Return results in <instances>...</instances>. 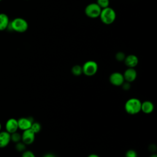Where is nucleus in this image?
<instances>
[{
  "instance_id": "nucleus-7",
  "label": "nucleus",
  "mask_w": 157,
  "mask_h": 157,
  "mask_svg": "<svg viewBox=\"0 0 157 157\" xmlns=\"http://www.w3.org/2000/svg\"><path fill=\"white\" fill-rule=\"evenodd\" d=\"M35 134H36L31 129L23 131V133L21 134V141L26 145H31L35 140Z\"/></svg>"
},
{
  "instance_id": "nucleus-21",
  "label": "nucleus",
  "mask_w": 157,
  "mask_h": 157,
  "mask_svg": "<svg viewBox=\"0 0 157 157\" xmlns=\"http://www.w3.org/2000/svg\"><path fill=\"white\" fill-rule=\"evenodd\" d=\"M125 157H137V153L134 150L130 149L126 152Z\"/></svg>"
},
{
  "instance_id": "nucleus-5",
  "label": "nucleus",
  "mask_w": 157,
  "mask_h": 157,
  "mask_svg": "<svg viewBox=\"0 0 157 157\" xmlns=\"http://www.w3.org/2000/svg\"><path fill=\"white\" fill-rule=\"evenodd\" d=\"M101 8L95 2L88 4L85 9V15L90 18H96L100 15Z\"/></svg>"
},
{
  "instance_id": "nucleus-17",
  "label": "nucleus",
  "mask_w": 157,
  "mask_h": 157,
  "mask_svg": "<svg viewBox=\"0 0 157 157\" xmlns=\"http://www.w3.org/2000/svg\"><path fill=\"white\" fill-rule=\"evenodd\" d=\"M35 134L39 133L40 130H41V125L39 122H34L33 121V123L31 124V128H30Z\"/></svg>"
},
{
  "instance_id": "nucleus-24",
  "label": "nucleus",
  "mask_w": 157,
  "mask_h": 157,
  "mask_svg": "<svg viewBox=\"0 0 157 157\" xmlns=\"http://www.w3.org/2000/svg\"><path fill=\"white\" fill-rule=\"evenodd\" d=\"M148 148H149V150H150V151L154 152V151H156V145H155V144H151V145L149 146Z\"/></svg>"
},
{
  "instance_id": "nucleus-6",
  "label": "nucleus",
  "mask_w": 157,
  "mask_h": 157,
  "mask_svg": "<svg viewBox=\"0 0 157 157\" xmlns=\"http://www.w3.org/2000/svg\"><path fill=\"white\" fill-rule=\"evenodd\" d=\"M110 83L116 86H121L124 82L123 74L120 72H114L109 76Z\"/></svg>"
},
{
  "instance_id": "nucleus-8",
  "label": "nucleus",
  "mask_w": 157,
  "mask_h": 157,
  "mask_svg": "<svg viewBox=\"0 0 157 157\" xmlns=\"http://www.w3.org/2000/svg\"><path fill=\"white\" fill-rule=\"evenodd\" d=\"M18 129L25 131L31 128V124L33 123V120L31 117H22L17 120Z\"/></svg>"
},
{
  "instance_id": "nucleus-25",
  "label": "nucleus",
  "mask_w": 157,
  "mask_h": 157,
  "mask_svg": "<svg viewBox=\"0 0 157 157\" xmlns=\"http://www.w3.org/2000/svg\"><path fill=\"white\" fill-rule=\"evenodd\" d=\"M43 157H55V156L52 153H47Z\"/></svg>"
},
{
  "instance_id": "nucleus-29",
  "label": "nucleus",
  "mask_w": 157,
  "mask_h": 157,
  "mask_svg": "<svg viewBox=\"0 0 157 157\" xmlns=\"http://www.w3.org/2000/svg\"><path fill=\"white\" fill-rule=\"evenodd\" d=\"M1 1H2V0H0V2H1Z\"/></svg>"
},
{
  "instance_id": "nucleus-2",
  "label": "nucleus",
  "mask_w": 157,
  "mask_h": 157,
  "mask_svg": "<svg viewBox=\"0 0 157 157\" xmlns=\"http://www.w3.org/2000/svg\"><path fill=\"white\" fill-rule=\"evenodd\" d=\"M101 21L105 25L112 24L116 19V12L113 9L109 6L101 9L100 15L99 17Z\"/></svg>"
},
{
  "instance_id": "nucleus-4",
  "label": "nucleus",
  "mask_w": 157,
  "mask_h": 157,
  "mask_svg": "<svg viewBox=\"0 0 157 157\" xmlns=\"http://www.w3.org/2000/svg\"><path fill=\"white\" fill-rule=\"evenodd\" d=\"M82 72L84 75L88 77L93 76L96 74L98 70V63L93 60H89L86 61L83 66Z\"/></svg>"
},
{
  "instance_id": "nucleus-28",
  "label": "nucleus",
  "mask_w": 157,
  "mask_h": 157,
  "mask_svg": "<svg viewBox=\"0 0 157 157\" xmlns=\"http://www.w3.org/2000/svg\"><path fill=\"white\" fill-rule=\"evenodd\" d=\"M1 124L0 123V131H1Z\"/></svg>"
},
{
  "instance_id": "nucleus-22",
  "label": "nucleus",
  "mask_w": 157,
  "mask_h": 157,
  "mask_svg": "<svg viewBox=\"0 0 157 157\" xmlns=\"http://www.w3.org/2000/svg\"><path fill=\"white\" fill-rule=\"evenodd\" d=\"M21 157H36V156L31 151L25 150L22 153Z\"/></svg>"
},
{
  "instance_id": "nucleus-15",
  "label": "nucleus",
  "mask_w": 157,
  "mask_h": 157,
  "mask_svg": "<svg viewBox=\"0 0 157 157\" xmlns=\"http://www.w3.org/2000/svg\"><path fill=\"white\" fill-rule=\"evenodd\" d=\"M71 72L75 76H80L82 74H83L82 66L78 64L74 65L71 69Z\"/></svg>"
},
{
  "instance_id": "nucleus-10",
  "label": "nucleus",
  "mask_w": 157,
  "mask_h": 157,
  "mask_svg": "<svg viewBox=\"0 0 157 157\" xmlns=\"http://www.w3.org/2000/svg\"><path fill=\"white\" fill-rule=\"evenodd\" d=\"M5 128L6 131L10 134L17 132L18 129L17 120L13 118H9L6 123Z\"/></svg>"
},
{
  "instance_id": "nucleus-19",
  "label": "nucleus",
  "mask_w": 157,
  "mask_h": 157,
  "mask_svg": "<svg viewBox=\"0 0 157 157\" xmlns=\"http://www.w3.org/2000/svg\"><path fill=\"white\" fill-rule=\"evenodd\" d=\"M26 145L22 141L18 142L16 143L15 145V149L19 151V152H23L25 150H26Z\"/></svg>"
},
{
  "instance_id": "nucleus-3",
  "label": "nucleus",
  "mask_w": 157,
  "mask_h": 157,
  "mask_svg": "<svg viewBox=\"0 0 157 157\" xmlns=\"http://www.w3.org/2000/svg\"><path fill=\"white\" fill-rule=\"evenodd\" d=\"M9 26L12 30L17 33H23L28 30V23L25 19L21 17H17L10 21L9 27Z\"/></svg>"
},
{
  "instance_id": "nucleus-18",
  "label": "nucleus",
  "mask_w": 157,
  "mask_h": 157,
  "mask_svg": "<svg viewBox=\"0 0 157 157\" xmlns=\"http://www.w3.org/2000/svg\"><path fill=\"white\" fill-rule=\"evenodd\" d=\"M101 9H104L109 6L110 0H96V2Z\"/></svg>"
},
{
  "instance_id": "nucleus-1",
  "label": "nucleus",
  "mask_w": 157,
  "mask_h": 157,
  "mask_svg": "<svg viewBox=\"0 0 157 157\" xmlns=\"http://www.w3.org/2000/svg\"><path fill=\"white\" fill-rule=\"evenodd\" d=\"M140 100L136 98H131L128 99L124 104V110L129 115H136L141 111Z\"/></svg>"
},
{
  "instance_id": "nucleus-23",
  "label": "nucleus",
  "mask_w": 157,
  "mask_h": 157,
  "mask_svg": "<svg viewBox=\"0 0 157 157\" xmlns=\"http://www.w3.org/2000/svg\"><path fill=\"white\" fill-rule=\"evenodd\" d=\"M121 86L123 90H124V91H128L131 88V83L124 81Z\"/></svg>"
},
{
  "instance_id": "nucleus-13",
  "label": "nucleus",
  "mask_w": 157,
  "mask_h": 157,
  "mask_svg": "<svg viewBox=\"0 0 157 157\" xmlns=\"http://www.w3.org/2000/svg\"><path fill=\"white\" fill-rule=\"evenodd\" d=\"M10 20L8 15L4 13H0V31L8 28Z\"/></svg>"
},
{
  "instance_id": "nucleus-26",
  "label": "nucleus",
  "mask_w": 157,
  "mask_h": 157,
  "mask_svg": "<svg viewBox=\"0 0 157 157\" xmlns=\"http://www.w3.org/2000/svg\"><path fill=\"white\" fill-rule=\"evenodd\" d=\"M87 157H100L97 154H95V153H92V154H90Z\"/></svg>"
},
{
  "instance_id": "nucleus-16",
  "label": "nucleus",
  "mask_w": 157,
  "mask_h": 157,
  "mask_svg": "<svg viewBox=\"0 0 157 157\" xmlns=\"http://www.w3.org/2000/svg\"><path fill=\"white\" fill-rule=\"evenodd\" d=\"M10 140L15 143H17L21 140V134L17 131L10 134Z\"/></svg>"
},
{
  "instance_id": "nucleus-14",
  "label": "nucleus",
  "mask_w": 157,
  "mask_h": 157,
  "mask_svg": "<svg viewBox=\"0 0 157 157\" xmlns=\"http://www.w3.org/2000/svg\"><path fill=\"white\" fill-rule=\"evenodd\" d=\"M154 110V104L150 101H144L141 104V111L144 113L149 114L153 112Z\"/></svg>"
},
{
  "instance_id": "nucleus-11",
  "label": "nucleus",
  "mask_w": 157,
  "mask_h": 157,
  "mask_svg": "<svg viewBox=\"0 0 157 157\" xmlns=\"http://www.w3.org/2000/svg\"><path fill=\"white\" fill-rule=\"evenodd\" d=\"M123 61L128 67L134 68L139 63V59L136 55L131 54L126 56Z\"/></svg>"
},
{
  "instance_id": "nucleus-12",
  "label": "nucleus",
  "mask_w": 157,
  "mask_h": 157,
  "mask_svg": "<svg viewBox=\"0 0 157 157\" xmlns=\"http://www.w3.org/2000/svg\"><path fill=\"white\" fill-rule=\"evenodd\" d=\"M10 142V134L6 131H0V148H4Z\"/></svg>"
},
{
  "instance_id": "nucleus-27",
  "label": "nucleus",
  "mask_w": 157,
  "mask_h": 157,
  "mask_svg": "<svg viewBox=\"0 0 157 157\" xmlns=\"http://www.w3.org/2000/svg\"><path fill=\"white\" fill-rule=\"evenodd\" d=\"M150 157H157V155L155 153H153L150 156Z\"/></svg>"
},
{
  "instance_id": "nucleus-9",
  "label": "nucleus",
  "mask_w": 157,
  "mask_h": 157,
  "mask_svg": "<svg viewBox=\"0 0 157 157\" xmlns=\"http://www.w3.org/2000/svg\"><path fill=\"white\" fill-rule=\"evenodd\" d=\"M124 81L131 83L134 82L137 76V73L134 68L128 67L123 74Z\"/></svg>"
},
{
  "instance_id": "nucleus-20",
  "label": "nucleus",
  "mask_w": 157,
  "mask_h": 157,
  "mask_svg": "<svg viewBox=\"0 0 157 157\" xmlns=\"http://www.w3.org/2000/svg\"><path fill=\"white\" fill-rule=\"evenodd\" d=\"M125 57H126L125 54L123 52H118L115 55V59H116V60L118 61H120V62L123 61L124 58H125Z\"/></svg>"
}]
</instances>
